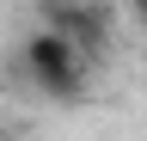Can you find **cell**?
<instances>
[{
	"label": "cell",
	"mask_w": 147,
	"mask_h": 141,
	"mask_svg": "<svg viewBox=\"0 0 147 141\" xmlns=\"http://www.w3.org/2000/svg\"><path fill=\"white\" fill-rule=\"evenodd\" d=\"M25 67H31V80L43 86V92L74 98V92H80V80H86V49L74 43V37H61V31L43 25V31L25 43Z\"/></svg>",
	"instance_id": "obj_1"
},
{
	"label": "cell",
	"mask_w": 147,
	"mask_h": 141,
	"mask_svg": "<svg viewBox=\"0 0 147 141\" xmlns=\"http://www.w3.org/2000/svg\"><path fill=\"white\" fill-rule=\"evenodd\" d=\"M135 19H141V25H147V0H135Z\"/></svg>",
	"instance_id": "obj_2"
}]
</instances>
